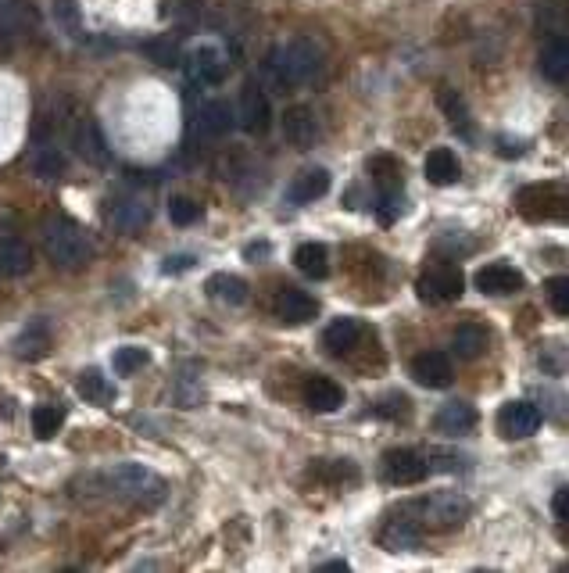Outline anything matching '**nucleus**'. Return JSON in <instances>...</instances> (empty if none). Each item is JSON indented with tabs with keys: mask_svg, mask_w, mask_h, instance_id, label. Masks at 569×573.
I'll use <instances>...</instances> for the list:
<instances>
[{
	"mask_svg": "<svg viewBox=\"0 0 569 573\" xmlns=\"http://www.w3.org/2000/svg\"><path fill=\"white\" fill-rule=\"evenodd\" d=\"M484 348H487V330H484V326L462 323L459 330L451 334V351H455L459 359H466V362L480 359V355H484Z\"/></svg>",
	"mask_w": 569,
	"mask_h": 573,
	"instance_id": "32",
	"label": "nucleus"
},
{
	"mask_svg": "<svg viewBox=\"0 0 569 573\" xmlns=\"http://www.w3.org/2000/svg\"><path fill=\"white\" fill-rule=\"evenodd\" d=\"M276 316L283 319V323H312L315 316H319V301L312 298L308 291H298V287H283L280 294H276Z\"/></svg>",
	"mask_w": 569,
	"mask_h": 573,
	"instance_id": "17",
	"label": "nucleus"
},
{
	"mask_svg": "<svg viewBox=\"0 0 569 573\" xmlns=\"http://www.w3.org/2000/svg\"><path fill=\"white\" fill-rule=\"evenodd\" d=\"M405 208H408V201H405V194L401 190H380V197H376V223L380 226H394L405 215Z\"/></svg>",
	"mask_w": 569,
	"mask_h": 573,
	"instance_id": "36",
	"label": "nucleus"
},
{
	"mask_svg": "<svg viewBox=\"0 0 569 573\" xmlns=\"http://www.w3.org/2000/svg\"><path fill=\"white\" fill-rule=\"evenodd\" d=\"M315 473L323 480H330V484H344V480H355L358 470L351 466V459H330L323 462V466H315Z\"/></svg>",
	"mask_w": 569,
	"mask_h": 573,
	"instance_id": "42",
	"label": "nucleus"
},
{
	"mask_svg": "<svg viewBox=\"0 0 569 573\" xmlns=\"http://www.w3.org/2000/svg\"><path fill=\"white\" fill-rule=\"evenodd\" d=\"M541 72L552 83H566L569 79V33L548 40V47L541 51Z\"/></svg>",
	"mask_w": 569,
	"mask_h": 573,
	"instance_id": "28",
	"label": "nucleus"
},
{
	"mask_svg": "<svg viewBox=\"0 0 569 573\" xmlns=\"http://www.w3.org/2000/svg\"><path fill=\"white\" fill-rule=\"evenodd\" d=\"M169 219L176 226H194L201 219V205L190 201V197H172L169 201Z\"/></svg>",
	"mask_w": 569,
	"mask_h": 573,
	"instance_id": "41",
	"label": "nucleus"
},
{
	"mask_svg": "<svg viewBox=\"0 0 569 573\" xmlns=\"http://www.w3.org/2000/svg\"><path fill=\"white\" fill-rule=\"evenodd\" d=\"M108 223H111V230L126 233V237L129 233H140L147 223H151V205H147V197L126 194V197H119V201H111Z\"/></svg>",
	"mask_w": 569,
	"mask_h": 573,
	"instance_id": "14",
	"label": "nucleus"
},
{
	"mask_svg": "<svg viewBox=\"0 0 569 573\" xmlns=\"http://www.w3.org/2000/svg\"><path fill=\"white\" fill-rule=\"evenodd\" d=\"M416 291L423 301H434V305H444V301H459L462 291H466V276L455 266H434L419 276Z\"/></svg>",
	"mask_w": 569,
	"mask_h": 573,
	"instance_id": "8",
	"label": "nucleus"
},
{
	"mask_svg": "<svg viewBox=\"0 0 569 573\" xmlns=\"http://www.w3.org/2000/svg\"><path fill=\"white\" fill-rule=\"evenodd\" d=\"M104 480H108V488L115 495L129 498L136 505H158L165 498V480L147 466H140V462H119V466H111L104 473Z\"/></svg>",
	"mask_w": 569,
	"mask_h": 573,
	"instance_id": "3",
	"label": "nucleus"
},
{
	"mask_svg": "<svg viewBox=\"0 0 569 573\" xmlns=\"http://www.w3.org/2000/svg\"><path fill=\"white\" fill-rule=\"evenodd\" d=\"M541 409L534 402H509L498 412V434L505 441H523V437L537 434L541 430Z\"/></svg>",
	"mask_w": 569,
	"mask_h": 573,
	"instance_id": "11",
	"label": "nucleus"
},
{
	"mask_svg": "<svg viewBox=\"0 0 569 573\" xmlns=\"http://www.w3.org/2000/svg\"><path fill=\"white\" fill-rule=\"evenodd\" d=\"M29 269H33V251H29L26 240L15 237V233H0V276L18 280Z\"/></svg>",
	"mask_w": 569,
	"mask_h": 573,
	"instance_id": "20",
	"label": "nucleus"
},
{
	"mask_svg": "<svg viewBox=\"0 0 569 573\" xmlns=\"http://www.w3.org/2000/svg\"><path fill=\"white\" fill-rule=\"evenodd\" d=\"M369 172L376 176L380 190H398V183H401V165L394 162L391 154H380V158H373V162H369Z\"/></svg>",
	"mask_w": 569,
	"mask_h": 573,
	"instance_id": "39",
	"label": "nucleus"
},
{
	"mask_svg": "<svg viewBox=\"0 0 569 573\" xmlns=\"http://www.w3.org/2000/svg\"><path fill=\"white\" fill-rule=\"evenodd\" d=\"M294 266H298L308 280H326V276H330V251H326L323 244L308 240V244H301V248L294 251Z\"/></svg>",
	"mask_w": 569,
	"mask_h": 573,
	"instance_id": "30",
	"label": "nucleus"
},
{
	"mask_svg": "<svg viewBox=\"0 0 569 573\" xmlns=\"http://www.w3.org/2000/svg\"><path fill=\"white\" fill-rule=\"evenodd\" d=\"M65 405L58 402H43L33 409V434L40 437V441H51L54 434H58L61 427H65Z\"/></svg>",
	"mask_w": 569,
	"mask_h": 573,
	"instance_id": "34",
	"label": "nucleus"
},
{
	"mask_svg": "<svg viewBox=\"0 0 569 573\" xmlns=\"http://www.w3.org/2000/svg\"><path fill=\"white\" fill-rule=\"evenodd\" d=\"M43 251L58 269H83L97 248L86 226H79L68 215H58L51 223H43Z\"/></svg>",
	"mask_w": 569,
	"mask_h": 573,
	"instance_id": "2",
	"label": "nucleus"
},
{
	"mask_svg": "<svg viewBox=\"0 0 569 573\" xmlns=\"http://www.w3.org/2000/svg\"><path fill=\"white\" fill-rule=\"evenodd\" d=\"M147 54H151L158 65H183V54H179V47L172 40H154L144 47Z\"/></svg>",
	"mask_w": 569,
	"mask_h": 573,
	"instance_id": "44",
	"label": "nucleus"
},
{
	"mask_svg": "<svg viewBox=\"0 0 569 573\" xmlns=\"http://www.w3.org/2000/svg\"><path fill=\"white\" fill-rule=\"evenodd\" d=\"M412 377L419 387H430V391H444V387L455 384V366L444 351H423L412 359Z\"/></svg>",
	"mask_w": 569,
	"mask_h": 573,
	"instance_id": "13",
	"label": "nucleus"
},
{
	"mask_svg": "<svg viewBox=\"0 0 569 573\" xmlns=\"http://www.w3.org/2000/svg\"><path fill=\"white\" fill-rule=\"evenodd\" d=\"M552 513L559 523H569V488H559L552 495Z\"/></svg>",
	"mask_w": 569,
	"mask_h": 573,
	"instance_id": "46",
	"label": "nucleus"
},
{
	"mask_svg": "<svg viewBox=\"0 0 569 573\" xmlns=\"http://www.w3.org/2000/svg\"><path fill=\"white\" fill-rule=\"evenodd\" d=\"M72 144H76V154L86 165H94V169H108L111 165V147H108V140H104L101 126H97L90 115H76Z\"/></svg>",
	"mask_w": 569,
	"mask_h": 573,
	"instance_id": "10",
	"label": "nucleus"
},
{
	"mask_svg": "<svg viewBox=\"0 0 569 573\" xmlns=\"http://www.w3.org/2000/svg\"><path fill=\"white\" fill-rule=\"evenodd\" d=\"M29 169L40 180H58L65 172V151L58 147V140H36L33 151H29Z\"/></svg>",
	"mask_w": 569,
	"mask_h": 573,
	"instance_id": "23",
	"label": "nucleus"
},
{
	"mask_svg": "<svg viewBox=\"0 0 569 573\" xmlns=\"http://www.w3.org/2000/svg\"><path fill=\"white\" fill-rule=\"evenodd\" d=\"M544 298L555 316H569V276H552L544 283Z\"/></svg>",
	"mask_w": 569,
	"mask_h": 573,
	"instance_id": "40",
	"label": "nucleus"
},
{
	"mask_svg": "<svg viewBox=\"0 0 569 573\" xmlns=\"http://www.w3.org/2000/svg\"><path fill=\"white\" fill-rule=\"evenodd\" d=\"M176 402L183 405V409H194V405L201 402V384H197L194 373H179V380H176Z\"/></svg>",
	"mask_w": 569,
	"mask_h": 573,
	"instance_id": "43",
	"label": "nucleus"
},
{
	"mask_svg": "<svg viewBox=\"0 0 569 573\" xmlns=\"http://www.w3.org/2000/svg\"><path fill=\"white\" fill-rule=\"evenodd\" d=\"M283 137L298 151H312V144L319 140V119H315L308 104H294V108L283 112Z\"/></svg>",
	"mask_w": 569,
	"mask_h": 573,
	"instance_id": "15",
	"label": "nucleus"
},
{
	"mask_svg": "<svg viewBox=\"0 0 569 573\" xmlns=\"http://www.w3.org/2000/svg\"><path fill=\"white\" fill-rule=\"evenodd\" d=\"M255 255H269V244H251V248H247V258H255Z\"/></svg>",
	"mask_w": 569,
	"mask_h": 573,
	"instance_id": "48",
	"label": "nucleus"
},
{
	"mask_svg": "<svg viewBox=\"0 0 569 573\" xmlns=\"http://www.w3.org/2000/svg\"><path fill=\"white\" fill-rule=\"evenodd\" d=\"M183 69H187L190 83L219 86L226 79V72H230V58H226V51H222L219 43L204 40L183 54Z\"/></svg>",
	"mask_w": 569,
	"mask_h": 573,
	"instance_id": "7",
	"label": "nucleus"
},
{
	"mask_svg": "<svg viewBox=\"0 0 569 573\" xmlns=\"http://www.w3.org/2000/svg\"><path fill=\"white\" fill-rule=\"evenodd\" d=\"M476 423H480V412H476V405H469V402H448V405H441L434 416V427L441 430V434H466V430H473Z\"/></svg>",
	"mask_w": 569,
	"mask_h": 573,
	"instance_id": "24",
	"label": "nucleus"
},
{
	"mask_svg": "<svg viewBox=\"0 0 569 573\" xmlns=\"http://www.w3.org/2000/svg\"><path fill=\"white\" fill-rule=\"evenodd\" d=\"M237 126L244 129L247 137H265L272 126V104L265 94V83L247 79L240 86V101H237Z\"/></svg>",
	"mask_w": 569,
	"mask_h": 573,
	"instance_id": "6",
	"label": "nucleus"
},
{
	"mask_svg": "<svg viewBox=\"0 0 569 573\" xmlns=\"http://www.w3.org/2000/svg\"><path fill=\"white\" fill-rule=\"evenodd\" d=\"M437 104H441V112L448 115L451 129L455 133H466V137H473V122H469V108L466 101H462L459 90H451V86H444L441 97H437Z\"/></svg>",
	"mask_w": 569,
	"mask_h": 573,
	"instance_id": "33",
	"label": "nucleus"
},
{
	"mask_svg": "<svg viewBox=\"0 0 569 573\" xmlns=\"http://www.w3.org/2000/svg\"><path fill=\"white\" fill-rule=\"evenodd\" d=\"M430 470L434 473H462V470H469V459L462 452H455V448H444V445H437V448H430Z\"/></svg>",
	"mask_w": 569,
	"mask_h": 573,
	"instance_id": "38",
	"label": "nucleus"
},
{
	"mask_svg": "<svg viewBox=\"0 0 569 573\" xmlns=\"http://www.w3.org/2000/svg\"><path fill=\"white\" fill-rule=\"evenodd\" d=\"M305 402L315 412H337L344 405V387L330 377H308L305 380Z\"/></svg>",
	"mask_w": 569,
	"mask_h": 573,
	"instance_id": "26",
	"label": "nucleus"
},
{
	"mask_svg": "<svg viewBox=\"0 0 569 573\" xmlns=\"http://www.w3.org/2000/svg\"><path fill=\"white\" fill-rule=\"evenodd\" d=\"M419 520L426 523V527H434V531H455V527H462V523L469 520V513H473V505H469L466 495H459V491H434V495H426L423 502L416 505Z\"/></svg>",
	"mask_w": 569,
	"mask_h": 573,
	"instance_id": "4",
	"label": "nucleus"
},
{
	"mask_svg": "<svg viewBox=\"0 0 569 573\" xmlns=\"http://www.w3.org/2000/svg\"><path fill=\"white\" fill-rule=\"evenodd\" d=\"M76 391L83 394V402L90 405H111L115 402V384L104 377L101 369H83L76 380Z\"/></svg>",
	"mask_w": 569,
	"mask_h": 573,
	"instance_id": "31",
	"label": "nucleus"
},
{
	"mask_svg": "<svg viewBox=\"0 0 569 573\" xmlns=\"http://www.w3.org/2000/svg\"><path fill=\"white\" fill-rule=\"evenodd\" d=\"M516 212L527 219H566L569 223V187L559 183H537L516 194Z\"/></svg>",
	"mask_w": 569,
	"mask_h": 573,
	"instance_id": "5",
	"label": "nucleus"
},
{
	"mask_svg": "<svg viewBox=\"0 0 569 573\" xmlns=\"http://www.w3.org/2000/svg\"><path fill=\"white\" fill-rule=\"evenodd\" d=\"M426 180L434 183V187H451V183L459 180V158L451 147H434V151L426 154Z\"/></svg>",
	"mask_w": 569,
	"mask_h": 573,
	"instance_id": "29",
	"label": "nucleus"
},
{
	"mask_svg": "<svg viewBox=\"0 0 569 573\" xmlns=\"http://www.w3.org/2000/svg\"><path fill=\"white\" fill-rule=\"evenodd\" d=\"M233 126H237V112H233L230 101H222V97H212V101H204L194 115V129L201 133L204 140H222L230 137Z\"/></svg>",
	"mask_w": 569,
	"mask_h": 573,
	"instance_id": "12",
	"label": "nucleus"
},
{
	"mask_svg": "<svg viewBox=\"0 0 569 573\" xmlns=\"http://www.w3.org/2000/svg\"><path fill=\"white\" fill-rule=\"evenodd\" d=\"M151 362V355H147V348H136V344H126V348H119L115 355H111V369L119 373V377H133V373H140V369Z\"/></svg>",
	"mask_w": 569,
	"mask_h": 573,
	"instance_id": "37",
	"label": "nucleus"
},
{
	"mask_svg": "<svg viewBox=\"0 0 569 573\" xmlns=\"http://www.w3.org/2000/svg\"><path fill=\"white\" fill-rule=\"evenodd\" d=\"M197 266V258L194 255H169L162 262V273L165 276H179V273H190V269Z\"/></svg>",
	"mask_w": 569,
	"mask_h": 573,
	"instance_id": "45",
	"label": "nucleus"
},
{
	"mask_svg": "<svg viewBox=\"0 0 569 573\" xmlns=\"http://www.w3.org/2000/svg\"><path fill=\"white\" fill-rule=\"evenodd\" d=\"M380 545L387 548V552H416V548L423 545V527H419V520L394 516V520L383 523Z\"/></svg>",
	"mask_w": 569,
	"mask_h": 573,
	"instance_id": "18",
	"label": "nucleus"
},
{
	"mask_svg": "<svg viewBox=\"0 0 569 573\" xmlns=\"http://www.w3.org/2000/svg\"><path fill=\"white\" fill-rule=\"evenodd\" d=\"M26 4L22 0H0V54H11L26 40Z\"/></svg>",
	"mask_w": 569,
	"mask_h": 573,
	"instance_id": "19",
	"label": "nucleus"
},
{
	"mask_svg": "<svg viewBox=\"0 0 569 573\" xmlns=\"http://www.w3.org/2000/svg\"><path fill=\"white\" fill-rule=\"evenodd\" d=\"M473 283H476V291L494 294V298H505V294L523 291V273H519L516 266H509V262H491V266L476 269Z\"/></svg>",
	"mask_w": 569,
	"mask_h": 573,
	"instance_id": "16",
	"label": "nucleus"
},
{
	"mask_svg": "<svg viewBox=\"0 0 569 573\" xmlns=\"http://www.w3.org/2000/svg\"><path fill=\"white\" fill-rule=\"evenodd\" d=\"M319 566H323V570H351L344 559H326V563H319Z\"/></svg>",
	"mask_w": 569,
	"mask_h": 573,
	"instance_id": "47",
	"label": "nucleus"
},
{
	"mask_svg": "<svg viewBox=\"0 0 569 573\" xmlns=\"http://www.w3.org/2000/svg\"><path fill=\"white\" fill-rule=\"evenodd\" d=\"M204 291H208V298L222 301V305H244L247 301V280L244 276H233V273H215L208 276V283H204Z\"/></svg>",
	"mask_w": 569,
	"mask_h": 573,
	"instance_id": "27",
	"label": "nucleus"
},
{
	"mask_svg": "<svg viewBox=\"0 0 569 573\" xmlns=\"http://www.w3.org/2000/svg\"><path fill=\"white\" fill-rule=\"evenodd\" d=\"M358 337H362V319H355V316L333 319V323L323 330V344L330 355H348V351L358 344Z\"/></svg>",
	"mask_w": 569,
	"mask_h": 573,
	"instance_id": "25",
	"label": "nucleus"
},
{
	"mask_svg": "<svg viewBox=\"0 0 569 573\" xmlns=\"http://www.w3.org/2000/svg\"><path fill=\"white\" fill-rule=\"evenodd\" d=\"M326 65V51L323 43L315 36L301 33V36H290L287 43L272 47L262 61V83L269 86L272 94H290L294 86H305L312 83Z\"/></svg>",
	"mask_w": 569,
	"mask_h": 573,
	"instance_id": "1",
	"label": "nucleus"
},
{
	"mask_svg": "<svg viewBox=\"0 0 569 573\" xmlns=\"http://www.w3.org/2000/svg\"><path fill=\"white\" fill-rule=\"evenodd\" d=\"M51 344H54V334H51V323L47 319H33V323L18 334V341H15V355L18 359H26V362H36V359H43L47 351H51Z\"/></svg>",
	"mask_w": 569,
	"mask_h": 573,
	"instance_id": "22",
	"label": "nucleus"
},
{
	"mask_svg": "<svg viewBox=\"0 0 569 573\" xmlns=\"http://www.w3.org/2000/svg\"><path fill=\"white\" fill-rule=\"evenodd\" d=\"M323 194H330V172L326 169H305L294 176V183L287 187L290 205H312Z\"/></svg>",
	"mask_w": 569,
	"mask_h": 573,
	"instance_id": "21",
	"label": "nucleus"
},
{
	"mask_svg": "<svg viewBox=\"0 0 569 573\" xmlns=\"http://www.w3.org/2000/svg\"><path fill=\"white\" fill-rule=\"evenodd\" d=\"M426 473H430V459L419 455L416 448H391L383 455V477L398 484V488H412V484H423Z\"/></svg>",
	"mask_w": 569,
	"mask_h": 573,
	"instance_id": "9",
	"label": "nucleus"
},
{
	"mask_svg": "<svg viewBox=\"0 0 569 573\" xmlns=\"http://www.w3.org/2000/svg\"><path fill=\"white\" fill-rule=\"evenodd\" d=\"M51 15H54V22H58L61 33H65L68 40H79V43L86 40V26H83V15H79L76 0H54Z\"/></svg>",
	"mask_w": 569,
	"mask_h": 573,
	"instance_id": "35",
	"label": "nucleus"
}]
</instances>
